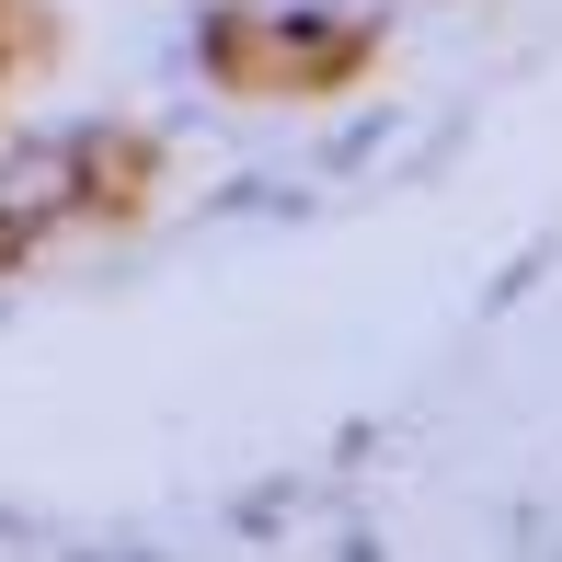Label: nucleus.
<instances>
[{
	"mask_svg": "<svg viewBox=\"0 0 562 562\" xmlns=\"http://www.w3.org/2000/svg\"><path fill=\"white\" fill-rule=\"evenodd\" d=\"M379 35L368 23H299V12H218L207 23V69L229 92H345L368 81Z\"/></svg>",
	"mask_w": 562,
	"mask_h": 562,
	"instance_id": "nucleus-1",
	"label": "nucleus"
},
{
	"mask_svg": "<svg viewBox=\"0 0 562 562\" xmlns=\"http://www.w3.org/2000/svg\"><path fill=\"white\" fill-rule=\"evenodd\" d=\"M23 252H35V218H23V207H0V276H12Z\"/></svg>",
	"mask_w": 562,
	"mask_h": 562,
	"instance_id": "nucleus-2",
	"label": "nucleus"
}]
</instances>
